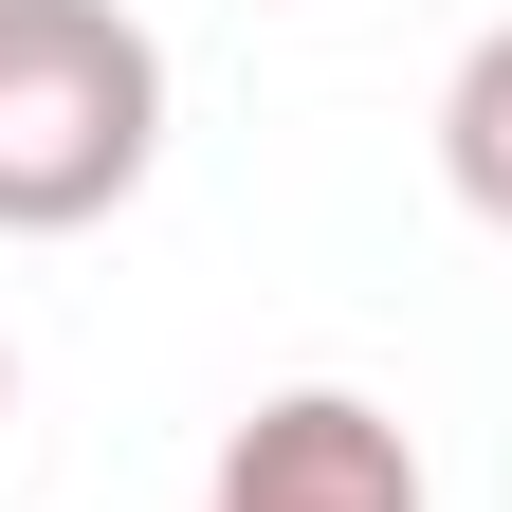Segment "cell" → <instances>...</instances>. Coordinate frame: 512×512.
Here are the masks:
<instances>
[{"label":"cell","mask_w":512,"mask_h":512,"mask_svg":"<svg viewBox=\"0 0 512 512\" xmlns=\"http://www.w3.org/2000/svg\"><path fill=\"white\" fill-rule=\"evenodd\" d=\"M165 165V37L128 0H0V238H92Z\"/></svg>","instance_id":"6da1fadb"},{"label":"cell","mask_w":512,"mask_h":512,"mask_svg":"<svg viewBox=\"0 0 512 512\" xmlns=\"http://www.w3.org/2000/svg\"><path fill=\"white\" fill-rule=\"evenodd\" d=\"M202 512H421V439L384 421L366 384H275V403L220 439Z\"/></svg>","instance_id":"7a4b0ae2"},{"label":"cell","mask_w":512,"mask_h":512,"mask_svg":"<svg viewBox=\"0 0 512 512\" xmlns=\"http://www.w3.org/2000/svg\"><path fill=\"white\" fill-rule=\"evenodd\" d=\"M439 183H458V202L512 238V19L458 55V74H439Z\"/></svg>","instance_id":"3957f363"},{"label":"cell","mask_w":512,"mask_h":512,"mask_svg":"<svg viewBox=\"0 0 512 512\" xmlns=\"http://www.w3.org/2000/svg\"><path fill=\"white\" fill-rule=\"evenodd\" d=\"M0 403H19V348H0Z\"/></svg>","instance_id":"277c9868"}]
</instances>
